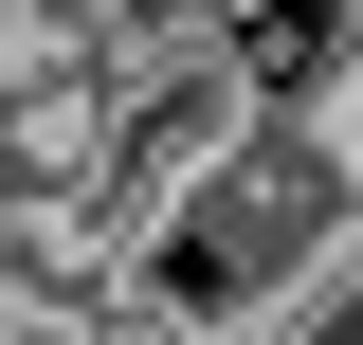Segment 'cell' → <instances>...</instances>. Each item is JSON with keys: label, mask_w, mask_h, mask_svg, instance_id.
<instances>
[{"label": "cell", "mask_w": 363, "mask_h": 345, "mask_svg": "<svg viewBox=\"0 0 363 345\" xmlns=\"http://www.w3.org/2000/svg\"><path fill=\"white\" fill-rule=\"evenodd\" d=\"M236 345H363V236H327V255L291 273V291H272Z\"/></svg>", "instance_id": "2"}, {"label": "cell", "mask_w": 363, "mask_h": 345, "mask_svg": "<svg viewBox=\"0 0 363 345\" xmlns=\"http://www.w3.org/2000/svg\"><path fill=\"white\" fill-rule=\"evenodd\" d=\"M218 73L272 91V109H309L345 73V0H218Z\"/></svg>", "instance_id": "1"}]
</instances>
